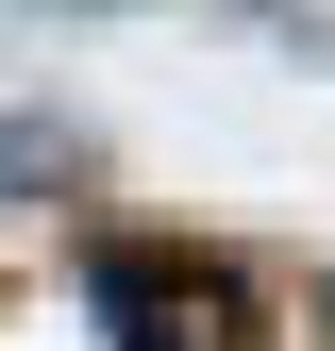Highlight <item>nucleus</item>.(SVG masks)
<instances>
[{
    "label": "nucleus",
    "mask_w": 335,
    "mask_h": 351,
    "mask_svg": "<svg viewBox=\"0 0 335 351\" xmlns=\"http://www.w3.org/2000/svg\"><path fill=\"white\" fill-rule=\"evenodd\" d=\"M117 351H268V301H251L218 251H168V234H117L101 268H84Z\"/></svg>",
    "instance_id": "obj_1"
}]
</instances>
